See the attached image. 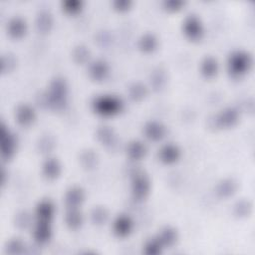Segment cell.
<instances>
[{
    "instance_id": "obj_13",
    "label": "cell",
    "mask_w": 255,
    "mask_h": 255,
    "mask_svg": "<svg viewBox=\"0 0 255 255\" xmlns=\"http://www.w3.org/2000/svg\"><path fill=\"white\" fill-rule=\"evenodd\" d=\"M133 226L132 219L128 215L122 214L114 221V232L119 237H126L132 232Z\"/></svg>"
},
{
    "instance_id": "obj_31",
    "label": "cell",
    "mask_w": 255,
    "mask_h": 255,
    "mask_svg": "<svg viewBox=\"0 0 255 255\" xmlns=\"http://www.w3.org/2000/svg\"><path fill=\"white\" fill-rule=\"evenodd\" d=\"M63 9L70 14H76L82 9V2L80 0H67L63 3Z\"/></svg>"
},
{
    "instance_id": "obj_12",
    "label": "cell",
    "mask_w": 255,
    "mask_h": 255,
    "mask_svg": "<svg viewBox=\"0 0 255 255\" xmlns=\"http://www.w3.org/2000/svg\"><path fill=\"white\" fill-rule=\"evenodd\" d=\"M34 239L39 244L47 243L52 236V228L51 224L48 221H37L34 231H33Z\"/></svg>"
},
{
    "instance_id": "obj_29",
    "label": "cell",
    "mask_w": 255,
    "mask_h": 255,
    "mask_svg": "<svg viewBox=\"0 0 255 255\" xmlns=\"http://www.w3.org/2000/svg\"><path fill=\"white\" fill-rule=\"evenodd\" d=\"M73 57H74V59L77 63L83 64V63L86 62L89 58V50L85 46L80 45V46L75 48L74 53H73Z\"/></svg>"
},
{
    "instance_id": "obj_21",
    "label": "cell",
    "mask_w": 255,
    "mask_h": 255,
    "mask_svg": "<svg viewBox=\"0 0 255 255\" xmlns=\"http://www.w3.org/2000/svg\"><path fill=\"white\" fill-rule=\"evenodd\" d=\"M157 238L159 239V241L161 242L163 247L164 246H173L178 240V233L172 227H164L161 229V231L157 235Z\"/></svg>"
},
{
    "instance_id": "obj_2",
    "label": "cell",
    "mask_w": 255,
    "mask_h": 255,
    "mask_svg": "<svg viewBox=\"0 0 255 255\" xmlns=\"http://www.w3.org/2000/svg\"><path fill=\"white\" fill-rule=\"evenodd\" d=\"M93 111L103 117H112L122 112L123 101L114 95H102L96 97L92 102Z\"/></svg>"
},
{
    "instance_id": "obj_27",
    "label": "cell",
    "mask_w": 255,
    "mask_h": 255,
    "mask_svg": "<svg viewBox=\"0 0 255 255\" xmlns=\"http://www.w3.org/2000/svg\"><path fill=\"white\" fill-rule=\"evenodd\" d=\"M129 94H130L131 99H133L134 101H140L146 96L147 89L144 85H142L140 83H135L130 87Z\"/></svg>"
},
{
    "instance_id": "obj_33",
    "label": "cell",
    "mask_w": 255,
    "mask_h": 255,
    "mask_svg": "<svg viewBox=\"0 0 255 255\" xmlns=\"http://www.w3.org/2000/svg\"><path fill=\"white\" fill-rule=\"evenodd\" d=\"M185 3L180 0H168L164 2V7L169 11H177L182 8Z\"/></svg>"
},
{
    "instance_id": "obj_28",
    "label": "cell",
    "mask_w": 255,
    "mask_h": 255,
    "mask_svg": "<svg viewBox=\"0 0 255 255\" xmlns=\"http://www.w3.org/2000/svg\"><path fill=\"white\" fill-rule=\"evenodd\" d=\"M92 221L95 224H104L108 219V212L103 207H95L91 213Z\"/></svg>"
},
{
    "instance_id": "obj_8",
    "label": "cell",
    "mask_w": 255,
    "mask_h": 255,
    "mask_svg": "<svg viewBox=\"0 0 255 255\" xmlns=\"http://www.w3.org/2000/svg\"><path fill=\"white\" fill-rule=\"evenodd\" d=\"M144 133L146 137L153 142L162 140L166 135V128L159 122L150 121L145 125Z\"/></svg>"
},
{
    "instance_id": "obj_4",
    "label": "cell",
    "mask_w": 255,
    "mask_h": 255,
    "mask_svg": "<svg viewBox=\"0 0 255 255\" xmlns=\"http://www.w3.org/2000/svg\"><path fill=\"white\" fill-rule=\"evenodd\" d=\"M0 136H1V153L3 159H10L16 150L17 140L15 135L2 123L0 128Z\"/></svg>"
},
{
    "instance_id": "obj_18",
    "label": "cell",
    "mask_w": 255,
    "mask_h": 255,
    "mask_svg": "<svg viewBox=\"0 0 255 255\" xmlns=\"http://www.w3.org/2000/svg\"><path fill=\"white\" fill-rule=\"evenodd\" d=\"M27 30L26 22L19 17L13 18L8 24V32L14 38H21Z\"/></svg>"
},
{
    "instance_id": "obj_14",
    "label": "cell",
    "mask_w": 255,
    "mask_h": 255,
    "mask_svg": "<svg viewBox=\"0 0 255 255\" xmlns=\"http://www.w3.org/2000/svg\"><path fill=\"white\" fill-rule=\"evenodd\" d=\"M16 121L19 125L28 127L30 126L36 119L35 111L29 105H21L16 110Z\"/></svg>"
},
{
    "instance_id": "obj_30",
    "label": "cell",
    "mask_w": 255,
    "mask_h": 255,
    "mask_svg": "<svg viewBox=\"0 0 255 255\" xmlns=\"http://www.w3.org/2000/svg\"><path fill=\"white\" fill-rule=\"evenodd\" d=\"M96 161H97V156L92 151H86L81 155V162L85 167L87 168L94 167L96 164Z\"/></svg>"
},
{
    "instance_id": "obj_1",
    "label": "cell",
    "mask_w": 255,
    "mask_h": 255,
    "mask_svg": "<svg viewBox=\"0 0 255 255\" xmlns=\"http://www.w3.org/2000/svg\"><path fill=\"white\" fill-rule=\"evenodd\" d=\"M68 98V86L63 78L54 79L45 94V105L50 109L60 111L65 108Z\"/></svg>"
},
{
    "instance_id": "obj_32",
    "label": "cell",
    "mask_w": 255,
    "mask_h": 255,
    "mask_svg": "<svg viewBox=\"0 0 255 255\" xmlns=\"http://www.w3.org/2000/svg\"><path fill=\"white\" fill-rule=\"evenodd\" d=\"M251 204L248 201H240L235 205V213L238 216H246L251 211Z\"/></svg>"
},
{
    "instance_id": "obj_17",
    "label": "cell",
    "mask_w": 255,
    "mask_h": 255,
    "mask_svg": "<svg viewBox=\"0 0 255 255\" xmlns=\"http://www.w3.org/2000/svg\"><path fill=\"white\" fill-rule=\"evenodd\" d=\"M127 153L133 160H141L147 153L146 146L140 141H133L127 148Z\"/></svg>"
},
{
    "instance_id": "obj_26",
    "label": "cell",
    "mask_w": 255,
    "mask_h": 255,
    "mask_svg": "<svg viewBox=\"0 0 255 255\" xmlns=\"http://www.w3.org/2000/svg\"><path fill=\"white\" fill-rule=\"evenodd\" d=\"M162 249L163 245L161 244L157 236L148 240L145 245V253L148 255H158L162 252Z\"/></svg>"
},
{
    "instance_id": "obj_16",
    "label": "cell",
    "mask_w": 255,
    "mask_h": 255,
    "mask_svg": "<svg viewBox=\"0 0 255 255\" xmlns=\"http://www.w3.org/2000/svg\"><path fill=\"white\" fill-rule=\"evenodd\" d=\"M42 173L48 180H55L61 173L60 162L53 157L47 158L42 165Z\"/></svg>"
},
{
    "instance_id": "obj_19",
    "label": "cell",
    "mask_w": 255,
    "mask_h": 255,
    "mask_svg": "<svg viewBox=\"0 0 255 255\" xmlns=\"http://www.w3.org/2000/svg\"><path fill=\"white\" fill-rule=\"evenodd\" d=\"M201 72L206 78L214 77L218 72V63L212 57H206L204 59L201 65Z\"/></svg>"
},
{
    "instance_id": "obj_34",
    "label": "cell",
    "mask_w": 255,
    "mask_h": 255,
    "mask_svg": "<svg viewBox=\"0 0 255 255\" xmlns=\"http://www.w3.org/2000/svg\"><path fill=\"white\" fill-rule=\"evenodd\" d=\"M8 247H9L10 252L19 253V252L24 248V244H23V242H22L21 240L15 238V239H13V240H11V241L9 242Z\"/></svg>"
},
{
    "instance_id": "obj_25",
    "label": "cell",
    "mask_w": 255,
    "mask_h": 255,
    "mask_svg": "<svg viewBox=\"0 0 255 255\" xmlns=\"http://www.w3.org/2000/svg\"><path fill=\"white\" fill-rule=\"evenodd\" d=\"M236 189H237V184L233 180L228 179L219 183V185L216 188V192L220 197L227 198L232 196L235 193Z\"/></svg>"
},
{
    "instance_id": "obj_5",
    "label": "cell",
    "mask_w": 255,
    "mask_h": 255,
    "mask_svg": "<svg viewBox=\"0 0 255 255\" xmlns=\"http://www.w3.org/2000/svg\"><path fill=\"white\" fill-rule=\"evenodd\" d=\"M150 191V182L148 177L141 172H138L134 175L132 181V193L133 197L136 200H144Z\"/></svg>"
},
{
    "instance_id": "obj_11",
    "label": "cell",
    "mask_w": 255,
    "mask_h": 255,
    "mask_svg": "<svg viewBox=\"0 0 255 255\" xmlns=\"http://www.w3.org/2000/svg\"><path fill=\"white\" fill-rule=\"evenodd\" d=\"M110 73V68L107 62L104 60H96L92 62L89 66V75L92 79L96 81L105 80Z\"/></svg>"
},
{
    "instance_id": "obj_10",
    "label": "cell",
    "mask_w": 255,
    "mask_h": 255,
    "mask_svg": "<svg viewBox=\"0 0 255 255\" xmlns=\"http://www.w3.org/2000/svg\"><path fill=\"white\" fill-rule=\"evenodd\" d=\"M55 206L53 203L49 200L41 201L36 206V217L37 221H48L51 222V219L54 216Z\"/></svg>"
},
{
    "instance_id": "obj_35",
    "label": "cell",
    "mask_w": 255,
    "mask_h": 255,
    "mask_svg": "<svg viewBox=\"0 0 255 255\" xmlns=\"http://www.w3.org/2000/svg\"><path fill=\"white\" fill-rule=\"evenodd\" d=\"M114 6L119 11H126L131 6V1L129 0H117L114 2Z\"/></svg>"
},
{
    "instance_id": "obj_9",
    "label": "cell",
    "mask_w": 255,
    "mask_h": 255,
    "mask_svg": "<svg viewBox=\"0 0 255 255\" xmlns=\"http://www.w3.org/2000/svg\"><path fill=\"white\" fill-rule=\"evenodd\" d=\"M159 159L166 163V164H172L177 162L181 157V151L178 146L174 144H166L164 145L160 151H159Z\"/></svg>"
},
{
    "instance_id": "obj_20",
    "label": "cell",
    "mask_w": 255,
    "mask_h": 255,
    "mask_svg": "<svg viewBox=\"0 0 255 255\" xmlns=\"http://www.w3.org/2000/svg\"><path fill=\"white\" fill-rule=\"evenodd\" d=\"M66 224L71 229H78L83 223V216L78 208H68L65 216Z\"/></svg>"
},
{
    "instance_id": "obj_23",
    "label": "cell",
    "mask_w": 255,
    "mask_h": 255,
    "mask_svg": "<svg viewBox=\"0 0 255 255\" xmlns=\"http://www.w3.org/2000/svg\"><path fill=\"white\" fill-rule=\"evenodd\" d=\"M139 47L145 53L153 52L157 47V39L154 35L147 33L141 37L139 41Z\"/></svg>"
},
{
    "instance_id": "obj_7",
    "label": "cell",
    "mask_w": 255,
    "mask_h": 255,
    "mask_svg": "<svg viewBox=\"0 0 255 255\" xmlns=\"http://www.w3.org/2000/svg\"><path fill=\"white\" fill-rule=\"evenodd\" d=\"M239 119V113L236 109L227 108L221 111L215 117V125L219 128H230L233 127Z\"/></svg>"
},
{
    "instance_id": "obj_24",
    "label": "cell",
    "mask_w": 255,
    "mask_h": 255,
    "mask_svg": "<svg viewBox=\"0 0 255 255\" xmlns=\"http://www.w3.org/2000/svg\"><path fill=\"white\" fill-rule=\"evenodd\" d=\"M98 140L105 146H112L116 142V135L110 127H100L97 130Z\"/></svg>"
},
{
    "instance_id": "obj_15",
    "label": "cell",
    "mask_w": 255,
    "mask_h": 255,
    "mask_svg": "<svg viewBox=\"0 0 255 255\" xmlns=\"http://www.w3.org/2000/svg\"><path fill=\"white\" fill-rule=\"evenodd\" d=\"M85 195L79 187L70 188L65 195V203L68 208H78L84 202Z\"/></svg>"
},
{
    "instance_id": "obj_3",
    "label": "cell",
    "mask_w": 255,
    "mask_h": 255,
    "mask_svg": "<svg viewBox=\"0 0 255 255\" xmlns=\"http://www.w3.org/2000/svg\"><path fill=\"white\" fill-rule=\"evenodd\" d=\"M252 64L251 57L244 51L233 52L228 59V72L233 78H238L246 74Z\"/></svg>"
},
{
    "instance_id": "obj_6",
    "label": "cell",
    "mask_w": 255,
    "mask_h": 255,
    "mask_svg": "<svg viewBox=\"0 0 255 255\" xmlns=\"http://www.w3.org/2000/svg\"><path fill=\"white\" fill-rule=\"evenodd\" d=\"M184 33L189 39L193 41L202 39L204 34V27L199 17L196 15H189L186 18L184 22Z\"/></svg>"
},
{
    "instance_id": "obj_22",
    "label": "cell",
    "mask_w": 255,
    "mask_h": 255,
    "mask_svg": "<svg viewBox=\"0 0 255 255\" xmlns=\"http://www.w3.org/2000/svg\"><path fill=\"white\" fill-rule=\"evenodd\" d=\"M52 25H53V18L48 11L42 10L41 12L38 13L36 18V26L40 32H48L51 29Z\"/></svg>"
}]
</instances>
